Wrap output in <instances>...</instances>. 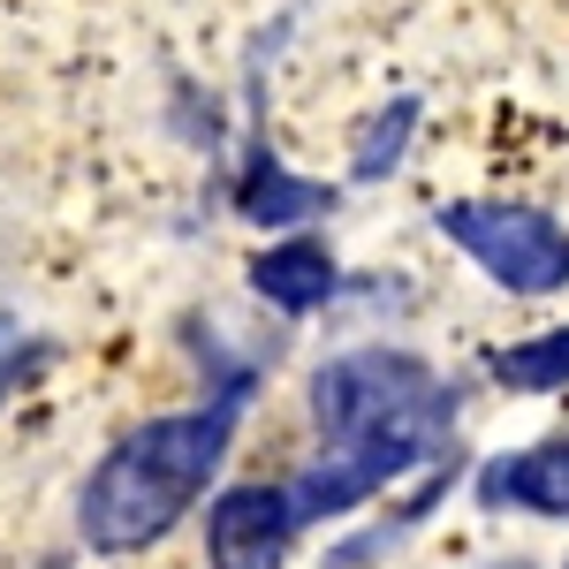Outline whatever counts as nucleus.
I'll return each mask as SVG.
<instances>
[{"label": "nucleus", "instance_id": "nucleus-10", "mask_svg": "<svg viewBox=\"0 0 569 569\" xmlns=\"http://www.w3.org/2000/svg\"><path fill=\"white\" fill-rule=\"evenodd\" d=\"M39 365H46V342H31V335H23L16 319H0V395L23 388V380H31Z\"/></svg>", "mask_w": 569, "mask_h": 569}, {"label": "nucleus", "instance_id": "nucleus-3", "mask_svg": "<svg viewBox=\"0 0 569 569\" xmlns=\"http://www.w3.org/2000/svg\"><path fill=\"white\" fill-rule=\"evenodd\" d=\"M440 236L471 251L479 273H493L509 297H555L569 289V228L539 206H440Z\"/></svg>", "mask_w": 569, "mask_h": 569}, {"label": "nucleus", "instance_id": "nucleus-1", "mask_svg": "<svg viewBox=\"0 0 569 569\" xmlns=\"http://www.w3.org/2000/svg\"><path fill=\"white\" fill-rule=\"evenodd\" d=\"M236 410H243V395L228 388L206 410H176V418H152L130 440H114L99 456V471L84 479V493H77V525H84L91 555L160 547L198 509V493L213 486L228 433H236Z\"/></svg>", "mask_w": 569, "mask_h": 569}, {"label": "nucleus", "instance_id": "nucleus-9", "mask_svg": "<svg viewBox=\"0 0 569 569\" xmlns=\"http://www.w3.org/2000/svg\"><path fill=\"white\" fill-rule=\"evenodd\" d=\"M410 130H418V99H395V107H380V114L365 122V137H357L350 176H357V182H380V176L395 168V160H402Z\"/></svg>", "mask_w": 569, "mask_h": 569}, {"label": "nucleus", "instance_id": "nucleus-5", "mask_svg": "<svg viewBox=\"0 0 569 569\" xmlns=\"http://www.w3.org/2000/svg\"><path fill=\"white\" fill-rule=\"evenodd\" d=\"M486 509H539V517H569V440H539L525 456H501L479 471Z\"/></svg>", "mask_w": 569, "mask_h": 569}, {"label": "nucleus", "instance_id": "nucleus-2", "mask_svg": "<svg viewBox=\"0 0 569 569\" xmlns=\"http://www.w3.org/2000/svg\"><path fill=\"white\" fill-rule=\"evenodd\" d=\"M311 418L327 433V456H350L388 486L395 471L426 463L448 448L456 402L440 388V372L410 350H350L319 365L311 380Z\"/></svg>", "mask_w": 569, "mask_h": 569}, {"label": "nucleus", "instance_id": "nucleus-6", "mask_svg": "<svg viewBox=\"0 0 569 569\" xmlns=\"http://www.w3.org/2000/svg\"><path fill=\"white\" fill-rule=\"evenodd\" d=\"M251 289H259L273 311H319L335 297V259H327V243H311V236L273 243V251L251 259Z\"/></svg>", "mask_w": 569, "mask_h": 569}, {"label": "nucleus", "instance_id": "nucleus-7", "mask_svg": "<svg viewBox=\"0 0 569 569\" xmlns=\"http://www.w3.org/2000/svg\"><path fill=\"white\" fill-rule=\"evenodd\" d=\"M243 220H259V228H289V220H311V213H327L335 206V190L327 182H305V176H289L273 152H259L251 168H243Z\"/></svg>", "mask_w": 569, "mask_h": 569}, {"label": "nucleus", "instance_id": "nucleus-4", "mask_svg": "<svg viewBox=\"0 0 569 569\" xmlns=\"http://www.w3.org/2000/svg\"><path fill=\"white\" fill-rule=\"evenodd\" d=\"M289 531H297V509L281 486H228L206 517V555L213 569H281Z\"/></svg>", "mask_w": 569, "mask_h": 569}, {"label": "nucleus", "instance_id": "nucleus-8", "mask_svg": "<svg viewBox=\"0 0 569 569\" xmlns=\"http://www.w3.org/2000/svg\"><path fill=\"white\" fill-rule=\"evenodd\" d=\"M493 380L517 395H539V388H569V327L539 335V342H517V350L493 357Z\"/></svg>", "mask_w": 569, "mask_h": 569}, {"label": "nucleus", "instance_id": "nucleus-11", "mask_svg": "<svg viewBox=\"0 0 569 569\" xmlns=\"http://www.w3.org/2000/svg\"><path fill=\"white\" fill-rule=\"evenodd\" d=\"M501 569H525V562H501Z\"/></svg>", "mask_w": 569, "mask_h": 569}]
</instances>
